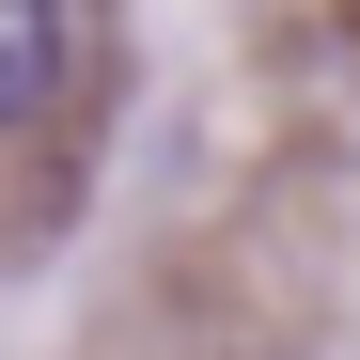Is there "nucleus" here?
I'll use <instances>...</instances> for the list:
<instances>
[{
    "label": "nucleus",
    "mask_w": 360,
    "mask_h": 360,
    "mask_svg": "<svg viewBox=\"0 0 360 360\" xmlns=\"http://www.w3.org/2000/svg\"><path fill=\"white\" fill-rule=\"evenodd\" d=\"M63 47H79V32L47 16V0H0V126H32V110L63 94Z\"/></svg>",
    "instance_id": "f257e3e1"
}]
</instances>
